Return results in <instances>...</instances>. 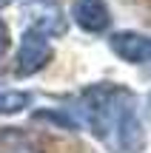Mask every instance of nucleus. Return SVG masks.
Masks as SVG:
<instances>
[{"label":"nucleus","mask_w":151,"mask_h":153,"mask_svg":"<svg viewBox=\"0 0 151 153\" xmlns=\"http://www.w3.org/2000/svg\"><path fill=\"white\" fill-rule=\"evenodd\" d=\"M77 125L83 122L111 153H143L146 131L137 114V97L123 85L97 82L74 102Z\"/></svg>","instance_id":"f257e3e1"},{"label":"nucleus","mask_w":151,"mask_h":153,"mask_svg":"<svg viewBox=\"0 0 151 153\" xmlns=\"http://www.w3.org/2000/svg\"><path fill=\"white\" fill-rule=\"evenodd\" d=\"M51 60V45H49V34L40 31L37 26L26 28L20 40V51H17V65L14 74L17 76H32L40 68H46V62Z\"/></svg>","instance_id":"f03ea898"},{"label":"nucleus","mask_w":151,"mask_h":153,"mask_svg":"<svg viewBox=\"0 0 151 153\" xmlns=\"http://www.w3.org/2000/svg\"><path fill=\"white\" fill-rule=\"evenodd\" d=\"M111 51L125 62L134 65H148L151 62V37L148 34H137V31H117L111 34Z\"/></svg>","instance_id":"7ed1b4c3"},{"label":"nucleus","mask_w":151,"mask_h":153,"mask_svg":"<svg viewBox=\"0 0 151 153\" xmlns=\"http://www.w3.org/2000/svg\"><path fill=\"white\" fill-rule=\"evenodd\" d=\"M71 17L89 34H100V31H106L111 26V14H108L106 0H74Z\"/></svg>","instance_id":"20e7f679"},{"label":"nucleus","mask_w":151,"mask_h":153,"mask_svg":"<svg viewBox=\"0 0 151 153\" xmlns=\"http://www.w3.org/2000/svg\"><path fill=\"white\" fill-rule=\"evenodd\" d=\"M0 153H46V148L23 128H0Z\"/></svg>","instance_id":"39448f33"},{"label":"nucleus","mask_w":151,"mask_h":153,"mask_svg":"<svg viewBox=\"0 0 151 153\" xmlns=\"http://www.w3.org/2000/svg\"><path fill=\"white\" fill-rule=\"evenodd\" d=\"M32 94L29 91H6L0 94V114H17V111L32 105Z\"/></svg>","instance_id":"423d86ee"},{"label":"nucleus","mask_w":151,"mask_h":153,"mask_svg":"<svg viewBox=\"0 0 151 153\" xmlns=\"http://www.w3.org/2000/svg\"><path fill=\"white\" fill-rule=\"evenodd\" d=\"M9 48V28H6V23L0 20V54Z\"/></svg>","instance_id":"0eeeda50"},{"label":"nucleus","mask_w":151,"mask_h":153,"mask_svg":"<svg viewBox=\"0 0 151 153\" xmlns=\"http://www.w3.org/2000/svg\"><path fill=\"white\" fill-rule=\"evenodd\" d=\"M11 3V0H0V9H6V6H9Z\"/></svg>","instance_id":"6e6552de"},{"label":"nucleus","mask_w":151,"mask_h":153,"mask_svg":"<svg viewBox=\"0 0 151 153\" xmlns=\"http://www.w3.org/2000/svg\"><path fill=\"white\" fill-rule=\"evenodd\" d=\"M146 111H148V116H151V97H148V108H146Z\"/></svg>","instance_id":"1a4fd4ad"}]
</instances>
